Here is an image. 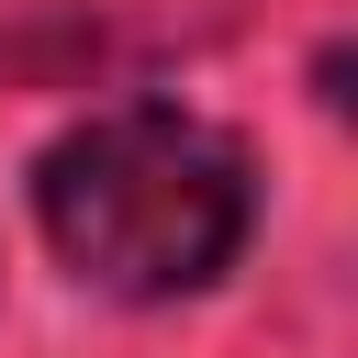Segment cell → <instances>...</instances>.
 Here are the masks:
<instances>
[{"instance_id": "6da1fadb", "label": "cell", "mask_w": 358, "mask_h": 358, "mask_svg": "<svg viewBox=\"0 0 358 358\" xmlns=\"http://www.w3.org/2000/svg\"><path fill=\"white\" fill-rule=\"evenodd\" d=\"M34 213L78 280L123 302H179L246 246V157L201 112H168V101L90 112L78 134L45 145Z\"/></svg>"}]
</instances>
